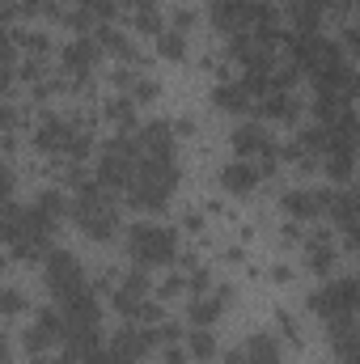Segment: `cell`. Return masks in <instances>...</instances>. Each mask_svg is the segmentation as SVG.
<instances>
[{"label":"cell","mask_w":360,"mask_h":364,"mask_svg":"<svg viewBox=\"0 0 360 364\" xmlns=\"http://www.w3.org/2000/svg\"><path fill=\"white\" fill-rule=\"evenodd\" d=\"M250 21H259V4H250V0H216V26L221 30H242Z\"/></svg>","instance_id":"cell-8"},{"label":"cell","mask_w":360,"mask_h":364,"mask_svg":"<svg viewBox=\"0 0 360 364\" xmlns=\"http://www.w3.org/2000/svg\"><path fill=\"white\" fill-rule=\"evenodd\" d=\"M225 301H229V292H212V296H203V301L191 305V318H195L199 326H208V322H216V314L225 309Z\"/></svg>","instance_id":"cell-15"},{"label":"cell","mask_w":360,"mask_h":364,"mask_svg":"<svg viewBox=\"0 0 360 364\" xmlns=\"http://www.w3.org/2000/svg\"><path fill=\"white\" fill-rule=\"evenodd\" d=\"M174 182H179V166L174 157H144L136 166V178L127 186V199L144 212H157L166 208V199L174 195Z\"/></svg>","instance_id":"cell-1"},{"label":"cell","mask_w":360,"mask_h":364,"mask_svg":"<svg viewBox=\"0 0 360 364\" xmlns=\"http://www.w3.org/2000/svg\"><path fill=\"white\" fill-rule=\"evenodd\" d=\"M327 174H331V178H348V174H352V149H335V153H331V161H327Z\"/></svg>","instance_id":"cell-17"},{"label":"cell","mask_w":360,"mask_h":364,"mask_svg":"<svg viewBox=\"0 0 360 364\" xmlns=\"http://www.w3.org/2000/svg\"><path fill=\"white\" fill-rule=\"evenodd\" d=\"M348 242H352V246H360V220H352V225H348Z\"/></svg>","instance_id":"cell-24"},{"label":"cell","mask_w":360,"mask_h":364,"mask_svg":"<svg viewBox=\"0 0 360 364\" xmlns=\"http://www.w3.org/2000/svg\"><path fill=\"white\" fill-rule=\"evenodd\" d=\"M191 352H195L199 360H212V356H216V343H212V335H208V331H203V335H195V339H191Z\"/></svg>","instance_id":"cell-21"},{"label":"cell","mask_w":360,"mask_h":364,"mask_svg":"<svg viewBox=\"0 0 360 364\" xmlns=\"http://www.w3.org/2000/svg\"><path fill=\"white\" fill-rule=\"evenodd\" d=\"M242 352L250 356V364H280V339L268 335V331H259V335H250L242 343Z\"/></svg>","instance_id":"cell-12"},{"label":"cell","mask_w":360,"mask_h":364,"mask_svg":"<svg viewBox=\"0 0 360 364\" xmlns=\"http://www.w3.org/2000/svg\"><path fill=\"white\" fill-rule=\"evenodd\" d=\"M284 208L297 220H314L327 208V191H292V195H284Z\"/></svg>","instance_id":"cell-11"},{"label":"cell","mask_w":360,"mask_h":364,"mask_svg":"<svg viewBox=\"0 0 360 364\" xmlns=\"http://www.w3.org/2000/svg\"><path fill=\"white\" fill-rule=\"evenodd\" d=\"M255 182H259V170H255V166H246V161H233V166H225V170H221V186H225V191H233V195L255 191Z\"/></svg>","instance_id":"cell-13"},{"label":"cell","mask_w":360,"mask_h":364,"mask_svg":"<svg viewBox=\"0 0 360 364\" xmlns=\"http://www.w3.org/2000/svg\"><path fill=\"white\" fill-rule=\"evenodd\" d=\"M216 106H225V110H246V90H238V85H221L216 90Z\"/></svg>","instance_id":"cell-18"},{"label":"cell","mask_w":360,"mask_h":364,"mask_svg":"<svg viewBox=\"0 0 360 364\" xmlns=\"http://www.w3.org/2000/svg\"><path fill=\"white\" fill-rule=\"evenodd\" d=\"M174 246H179V237H174V229H166V225H136V229L127 233V255H132L136 263H144V267L170 263V259H174Z\"/></svg>","instance_id":"cell-3"},{"label":"cell","mask_w":360,"mask_h":364,"mask_svg":"<svg viewBox=\"0 0 360 364\" xmlns=\"http://www.w3.org/2000/svg\"><path fill=\"white\" fill-rule=\"evenodd\" d=\"M85 364H119L115 360V352H110V348H97V352H90V360Z\"/></svg>","instance_id":"cell-22"},{"label":"cell","mask_w":360,"mask_h":364,"mask_svg":"<svg viewBox=\"0 0 360 364\" xmlns=\"http://www.w3.org/2000/svg\"><path fill=\"white\" fill-rule=\"evenodd\" d=\"M106 348L115 352V360L119 364H136L149 348H153V331H132V326H127V331H119Z\"/></svg>","instance_id":"cell-7"},{"label":"cell","mask_w":360,"mask_h":364,"mask_svg":"<svg viewBox=\"0 0 360 364\" xmlns=\"http://www.w3.org/2000/svg\"><path fill=\"white\" fill-rule=\"evenodd\" d=\"M73 191H77V199H73V220H77V229H81V233H90L93 242L110 237V233H115V225H119V216H115V203L106 199L102 182L73 178Z\"/></svg>","instance_id":"cell-2"},{"label":"cell","mask_w":360,"mask_h":364,"mask_svg":"<svg viewBox=\"0 0 360 364\" xmlns=\"http://www.w3.org/2000/svg\"><path fill=\"white\" fill-rule=\"evenodd\" d=\"M47 288H51L55 301H68V296H77V292H90L81 263H77L68 250H51V255H47Z\"/></svg>","instance_id":"cell-5"},{"label":"cell","mask_w":360,"mask_h":364,"mask_svg":"<svg viewBox=\"0 0 360 364\" xmlns=\"http://www.w3.org/2000/svg\"><path fill=\"white\" fill-rule=\"evenodd\" d=\"M263 114H271V119H292L297 114V102L288 93H271L268 102H263Z\"/></svg>","instance_id":"cell-16"},{"label":"cell","mask_w":360,"mask_h":364,"mask_svg":"<svg viewBox=\"0 0 360 364\" xmlns=\"http://www.w3.org/2000/svg\"><path fill=\"white\" fill-rule=\"evenodd\" d=\"M34 144L38 149H47V153H85V132H77L73 123H64V119H47L38 132H34Z\"/></svg>","instance_id":"cell-6"},{"label":"cell","mask_w":360,"mask_h":364,"mask_svg":"<svg viewBox=\"0 0 360 364\" xmlns=\"http://www.w3.org/2000/svg\"><path fill=\"white\" fill-rule=\"evenodd\" d=\"M136 140H140L144 157H174V132H170V123H149V127L136 132Z\"/></svg>","instance_id":"cell-9"},{"label":"cell","mask_w":360,"mask_h":364,"mask_svg":"<svg viewBox=\"0 0 360 364\" xmlns=\"http://www.w3.org/2000/svg\"><path fill=\"white\" fill-rule=\"evenodd\" d=\"M309 309H314L322 322L360 314V279H335V284L318 288V292L309 296Z\"/></svg>","instance_id":"cell-4"},{"label":"cell","mask_w":360,"mask_h":364,"mask_svg":"<svg viewBox=\"0 0 360 364\" xmlns=\"http://www.w3.org/2000/svg\"><path fill=\"white\" fill-rule=\"evenodd\" d=\"M331 263H335V250L318 237V242L309 246V267H314V272H331Z\"/></svg>","instance_id":"cell-19"},{"label":"cell","mask_w":360,"mask_h":364,"mask_svg":"<svg viewBox=\"0 0 360 364\" xmlns=\"http://www.w3.org/2000/svg\"><path fill=\"white\" fill-rule=\"evenodd\" d=\"M157 51H162L166 60H182V51H186V43H182V30L162 34V38H157Z\"/></svg>","instance_id":"cell-20"},{"label":"cell","mask_w":360,"mask_h":364,"mask_svg":"<svg viewBox=\"0 0 360 364\" xmlns=\"http://www.w3.org/2000/svg\"><path fill=\"white\" fill-rule=\"evenodd\" d=\"M229 140H233L238 157H250V153H268V157H271V149H275V144H271V136L259 127V123H242V127H233V136H229Z\"/></svg>","instance_id":"cell-10"},{"label":"cell","mask_w":360,"mask_h":364,"mask_svg":"<svg viewBox=\"0 0 360 364\" xmlns=\"http://www.w3.org/2000/svg\"><path fill=\"white\" fill-rule=\"evenodd\" d=\"M93 55H97V47L81 38V43H73V47L64 51V68H68V73H77V77H85V73L93 68Z\"/></svg>","instance_id":"cell-14"},{"label":"cell","mask_w":360,"mask_h":364,"mask_svg":"<svg viewBox=\"0 0 360 364\" xmlns=\"http://www.w3.org/2000/svg\"><path fill=\"white\" fill-rule=\"evenodd\" d=\"M17 309H21V296L9 288V292H4V314H17Z\"/></svg>","instance_id":"cell-23"}]
</instances>
